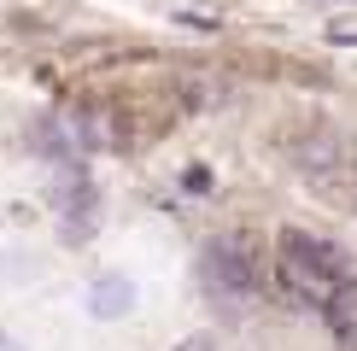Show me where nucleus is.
Segmentation results:
<instances>
[{
	"instance_id": "obj_1",
	"label": "nucleus",
	"mask_w": 357,
	"mask_h": 351,
	"mask_svg": "<svg viewBox=\"0 0 357 351\" xmlns=\"http://www.w3.org/2000/svg\"><path fill=\"white\" fill-rule=\"evenodd\" d=\"M281 263H287V281L305 292V299H317V304H328L340 287L351 281V263L340 246L328 240H317V234H305V228H281Z\"/></svg>"
},
{
	"instance_id": "obj_2",
	"label": "nucleus",
	"mask_w": 357,
	"mask_h": 351,
	"mask_svg": "<svg viewBox=\"0 0 357 351\" xmlns=\"http://www.w3.org/2000/svg\"><path fill=\"white\" fill-rule=\"evenodd\" d=\"M205 281L217 292H229V299H246L252 287H258V270H252V246L241 234H222V240L205 246Z\"/></svg>"
},
{
	"instance_id": "obj_3",
	"label": "nucleus",
	"mask_w": 357,
	"mask_h": 351,
	"mask_svg": "<svg viewBox=\"0 0 357 351\" xmlns=\"http://www.w3.org/2000/svg\"><path fill=\"white\" fill-rule=\"evenodd\" d=\"M88 234H94V182H70L65 187V240L70 246H82Z\"/></svg>"
},
{
	"instance_id": "obj_4",
	"label": "nucleus",
	"mask_w": 357,
	"mask_h": 351,
	"mask_svg": "<svg viewBox=\"0 0 357 351\" xmlns=\"http://www.w3.org/2000/svg\"><path fill=\"white\" fill-rule=\"evenodd\" d=\"M88 304H94V316H123L129 304H135V287H129L123 275H100L94 292H88Z\"/></svg>"
},
{
	"instance_id": "obj_5",
	"label": "nucleus",
	"mask_w": 357,
	"mask_h": 351,
	"mask_svg": "<svg viewBox=\"0 0 357 351\" xmlns=\"http://www.w3.org/2000/svg\"><path fill=\"white\" fill-rule=\"evenodd\" d=\"M293 158H299L305 170H334V164H340V141H334V135H310V141L293 146Z\"/></svg>"
},
{
	"instance_id": "obj_6",
	"label": "nucleus",
	"mask_w": 357,
	"mask_h": 351,
	"mask_svg": "<svg viewBox=\"0 0 357 351\" xmlns=\"http://www.w3.org/2000/svg\"><path fill=\"white\" fill-rule=\"evenodd\" d=\"M182 187H188V194H211V170H205V164H193V170L182 176Z\"/></svg>"
},
{
	"instance_id": "obj_7",
	"label": "nucleus",
	"mask_w": 357,
	"mask_h": 351,
	"mask_svg": "<svg viewBox=\"0 0 357 351\" xmlns=\"http://www.w3.org/2000/svg\"><path fill=\"white\" fill-rule=\"evenodd\" d=\"M176 351H217V340H211V334H193V340H182Z\"/></svg>"
},
{
	"instance_id": "obj_8",
	"label": "nucleus",
	"mask_w": 357,
	"mask_h": 351,
	"mask_svg": "<svg viewBox=\"0 0 357 351\" xmlns=\"http://www.w3.org/2000/svg\"><path fill=\"white\" fill-rule=\"evenodd\" d=\"M0 351H24L18 340H12V334H0Z\"/></svg>"
}]
</instances>
